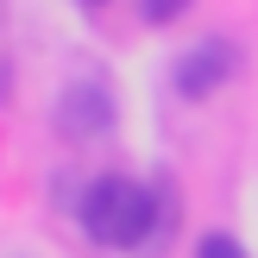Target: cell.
Listing matches in <instances>:
<instances>
[{
  "mask_svg": "<svg viewBox=\"0 0 258 258\" xmlns=\"http://www.w3.org/2000/svg\"><path fill=\"white\" fill-rule=\"evenodd\" d=\"M158 221H164V196L151 183H139V176L113 170V176H95L82 189V227L107 252H139L158 233Z\"/></svg>",
  "mask_w": 258,
  "mask_h": 258,
  "instance_id": "obj_1",
  "label": "cell"
},
{
  "mask_svg": "<svg viewBox=\"0 0 258 258\" xmlns=\"http://www.w3.org/2000/svg\"><path fill=\"white\" fill-rule=\"evenodd\" d=\"M233 70H239V50L227 44V38H202L196 50H183V57L170 63V82H176L183 101H208V95H221V88L233 82Z\"/></svg>",
  "mask_w": 258,
  "mask_h": 258,
  "instance_id": "obj_2",
  "label": "cell"
},
{
  "mask_svg": "<svg viewBox=\"0 0 258 258\" xmlns=\"http://www.w3.org/2000/svg\"><path fill=\"white\" fill-rule=\"evenodd\" d=\"M57 126L70 139H107L113 133V95H107V82H70L63 88V101H57Z\"/></svg>",
  "mask_w": 258,
  "mask_h": 258,
  "instance_id": "obj_3",
  "label": "cell"
},
{
  "mask_svg": "<svg viewBox=\"0 0 258 258\" xmlns=\"http://www.w3.org/2000/svg\"><path fill=\"white\" fill-rule=\"evenodd\" d=\"M196 7V0H139V13H145V25H176L183 13Z\"/></svg>",
  "mask_w": 258,
  "mask_h": 258,
  "instance_id": "obj_4",
  "label": "cell"
},
{
  "mask_svg": "<svg viewBox=\"0 0 258 258\" xmlns=\"http://www.w3.org/2000/svg\"><path fill=\"white\" fill-rule=\"evenodd\" d=\"M196 258H252V252L239 246L233 233H202V246H196Z\"/></svg>",
  "mask_w": 258,
  "mask_h": 258,
  "instance_id": "obj_5",
  "label": "cell"
}]
</instances>
